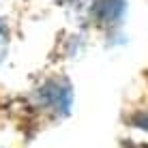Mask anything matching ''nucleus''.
<instances>
[{
  "label": "nucleus",
  "instance_id": "f257e3e1",
  "mask_svg": "<svg viewBox=\"0 0 148 148\" xmlns=\"http://www.w3.org/2000/svg\"><path fill=\"white\" fill-rule=\"evenodd\" d=\"M122 13V0H103L99 4V15L103 22H112Z\"/></svg>",
  "mask_w": 148,
  "mask_h": 148
},
{
  "label": "nucleus",
  "instance_id": "f03ea898",
  "mask_svg": "<svg viewBox=\"0 0 148 148\" xmlns=\"http://www.w3.org/2000/svg\"><path fill=\"white\" fill-rule=\"evenodd\" d=\"M133 122L140 129H144V131H148V114H137L135 118H133Z\"/></svg>",
  "mask_w": 148,
  "mask_h": 148
},
{
  "label": "nucleus",
  "instance_id": "7ed1b4c3",
  "mask_svg": "<svg viewBox=\"0 0 148 148\" xmlns=\"http://www.w3.org/2000/svg\"><path fill=\"white\" fill-rule=\"evenodd\" d=\"M146 148H148V146H146Z\"/></svg>",
  "mask_w": 148,
  "mask_h": 148
}]
</instances>
